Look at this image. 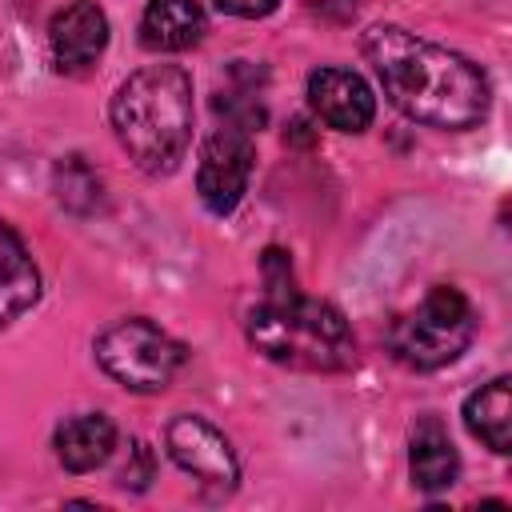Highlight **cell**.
I'll list each match as a JSON object with an SVG mask.
<instances>
[{
  "instance_id": "cell-6",
  "label": "cell",
  "mask_w": 512,
  "mask_h": 512,
  "mask_svg": "<svg viewBox=\"0 0 512 512\" xmlns=\"http://www.w3.org/2000/svg\"><path fill=\"white\" fill-rule=\"evenodd\" d=\"M252 136H256L252 128L224 120L204 140L200 168H196V192H200L208 212L228 216L240 204V196L248 192V176H252V160H256V140Z\"/></svg>"
},
{
  "instance_id": "cell-11",
  "label": "cell",
  "mask_w": 512,
  "mask_h": 512,
  "mask_svg": "<svg viewBox=\"0 0 512 512\" xmlns=\"http://www.w3.org/2000/svg\"><path fill=\"white\" fill-rule=\"evenodd\" d=\"M52 444H56V460L68 472H92V468H100L112 456L116 424L104 412H80V416H68L56 428Z\"/></svg>"
},
{
  "instance_id": "cell-1",
  "label": "cell",
  "mask_w": 512,
  "mask_h": 512,
  "mask_svg": "<svg viewBox=\"0 0 512 512\" xmlns=\"http://www.w3.org/2000/svg\"><path fill=\"white\" fill-rule=\"evenodd\" d=\"M388 104L416 124L464 132L488 116V76L460 52L440 48L400 24H372L360 36Z\"/></svg>"
},
{
  "instance_id": "cell-4",
  "label": "cell",
  "mask_w": 512,
  "mask_h": 512,
  "mask_svg": "<svg viewBox=\"0 0 512 512\" xmlns=\"http://www.w3.org/2000/svg\"><path fill=\"white\" fill-rule=\"evenodd\" d=\"M476 336V308L460 288L436 284L412 312L396 316L388 328V348L400 364L432 372L452 364Z\"/></svg>"
},
{
  "instance_id": "cell-13",
  "label": "cell",
  "mask_w": 512,
  "mask_h": 512,
  "mask_svg": "<svg viewBox=\"0 0 512 512\" xmlns=\"http://www.w3.org/2000/svg\"><path fill=\"white\" fill-rule=\"evenodd\" d=\"M40 296V272L24 248V240L12 232V224L0 220V328L24 316Z\"/></svg>"
},
{
  "instance_id": "cell-14",
  "label": "cell",
  "mask_w": 512,
  "mask_h": 512,
  "mask_svg": "<svg viewBox=\"0 0 512 512\" xmlns=\"http://www.w3.org/2000/svg\"><path fill=\"white\" fill-rule=\"evenodd\" d=\"M464 424L492 452H500V456L512 452V380L496 376V380L480 384L464 400Z\"/></svg>"
},
{
  "instance_id": "cell-7",
  "label": "cell",
  "mask_w": 512,
  "mask_h": 512,
  "mask_svg": "<svg viewBox=\"0 0 512 512\" xmlns=\"http://www.w3.org/2000/svg\"><path fill=\"white\" fill-rule=\"evenodd\" d=\"M164 444H168V456L200 484L220 488V492L236 488V480H240L236 452H232L228 436L216 424H208L204 416H176L164 432Z\"/></svg>"
},
{
  "instance_id": "cell-10",
  "label": "cell",
  "mask_w": 512,
  "mask_h": 512,
  "mask_svg": "<svg viewBox=\"0 0 512 512\" xmlns=\"http://www.w3.org/2000/svg\"><path fill=\"white\" fill-rule=\"evenodd\" d=\"M408 472L420 492H444L460 476V456L448 428L436 416H420L408 440Z\"/></svg>"
},
{
  "instance_id": "cell-17",
  "label": "cell",
  "mask_w": 512,
  "mask_h": 512,
  "mask_svg": "<svg viewBox=\"0 0 512 512\" xmlns=\"http://www.w3.org/2000/svg\"><path fill=\"white\" fill-rule=\"evenodd\" d=\"M304 4H308V12H316V16L332 20V24H348L356 16V8H360V0H304Z\"/></svg>"
},
{
  "instance_id": "cell-5",
  "label": "cell",
  "mask_w": 512,
  "mask_h": 512,
  "mask_svg": "<svg viewBox=\"0 0 512 512\" xmlns=\"http://www.w3.org/2000/svg\"><path fill=\"white\" fill-rule=\"evenodd\" d=\"M96 360L128 392H164L172 376L184 368L188 348L152 320L128 316L96 336Z\"/></svg>"
},
{
  "instance_id": "cell-12",
  "label": "cell",
  "mask_w": 512,
  "mask_h": 512,
  "mask_svg": "<svg viewBox=\"0 0 512 512\" xmlns=\"http://www.w3.org/2000/svg\"><path fill=\"white\" fill-rule=\"evenodd\" d=\"M204 28L196 0H148L140 16V44L152 52H184L204 40Z\"/></svg>"
},
{
  "instance_id": "cell-15",
  "label": "cell",
  "mask_w": 512,
  "mask_h": 512,
  "mask_svg": "<svg viewBox=\"0 0 512 512\" xmlns=\"http://www.w3.org/2000/svg\"><path fill=\"white\" fill-rule=\"evenodd\" d=\"M52 180H56V196H60V204H64L68 212L88 216V212H96L100 200H104V184H100L96 168H92L84 156H64V160L56 164Z\"/></svg>"
},
{
  "instance_id": "cell-9",
  "label": "cell",
  "mask_w": 512,
  "mask_h": 512,
  "mask_svg": "<svg viewBox=\"0 0 512 512\" xmlns=\"http://www.w3.org/2000/svg\"><path fill=\"white\" fill-rule=\"evenodd\" d=\"M48 48L64 72L92 68L100 60V52L108 48V16L100 12V4L72 0L68 8H60L48 24Z\"/></svg>"
},
{
  "instance_id": "cell-16",
  "label": "cell",
  "mask_w": 512,
  "mask_h": 512,
  "mask_svg": "<svg viewBox=\"0 0 512 512\" xmlns=\"http://www.w3.org/2000/svg\"><path fill=\"white\" fill-rule=\"evenodd\" d=\"M152 472H156L152 448H148L144 440H132V444H128V460H124L120 472H116V484H120V488H132V492H144L148 480H152Z\"/></svg>"
},
{
  "instance_id": "cell-18",
  "label": "cell",
  "mask_w": 512,
  "mask_h": 512,
  "mask_svg": "<svg viewBox=\"0 0 512 512\" xmlns=\"http://www.w3.org/2000/svg\"><path fill=\"white\" fill-rule=\"evenodd\" d=\"M276 4H280V0H216V8H220V12H228V16H244V20L268 16Z\"/></svg>"
},
{
  "instance_id": "cell-3",
  "label": "cell",
  "mask_w": 512,
  "mask_h": 512,
  "mask_svg": "<svg viewBox=\"0 0 512 512\" xmlns=\"http://www.w3.org/2000/svg\"><path fill=\"white\" fill-rule=\"evenodd\" d=\"M248 340L260 356L304 368V372H344L356 364V336L348 320L304 292L268 296L248 312Z\"/></svg>"
},
{
  "instance_id": "cell-2",
  "label": "cell",
  "mask_w": 512,
  "mask_h": 512,
  "mask_svg": "<svg viewBox=\"0 0 512 512\" xmlns=\"http://www.w3.org/2000/svg\"><path fill=\"white\" fill-rule=\"evenodd\" d=\"M108 116L136 168L164 176L192 140V76L180 64H148L116 88Z\"/></svg>"
},
{
  "instance_id": "cell-8",
  "label": "cell",
  "mask_w": 512,
  "mask_h": 512,
  "mask_svg": "<svg viewBox=\"0 0 512 512\" xmlns=\"http://www.w3.org/2000/svg\"><path fill=\"white\" fill-rule=\"evenodd\" d=\"M308 104L336 132H364L376 116V96L364 76L336 64H320L308 72Z\"/></svg>"
}]
</instances>
